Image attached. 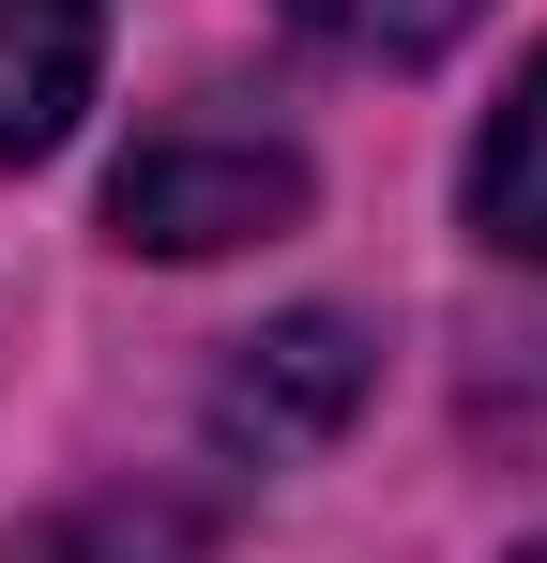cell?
I'll list each match as a JSON object with an SVG mask.
<instances>
[{"instance_id":"cell-1","label":"cell","mask_w":547,"mask_h":563,"mask_svg":"<svg viewBox=\"0 0 547 563\" xmlns=\"http://www.w3.org/2000/svg\"><path fill=\"white\" fill-rule=\"evenodd\" d=\"M289 213H304V153L274 122H213V107L153 122L107 184V229L137 260H228V244H274Z\"/></svg>"},{"instance_id":"cell-2","label":"cell","mask_w":547,"mask_h":563,"mask_svg":"<svg viewBox=\"0 0 547 563\" xmlns=\"http://www.w3.org/2000/svg\"><path fill=\"white\" fill-rule=\"evenodd\" d=\"M107 77V0H0V168H46Z\"/></svg>"},{"instance_id":"cell-3","label":"cell","mask_w":547,"mask_h":563,"mask_svg":"<svg viewBox=\"0 0 547 563\" xmlns=\"http://www.w3.org/2000/svg\"><path fill=\"white\" fill-rule=\"evenodd\" d=\"M350 380H365L350 320H274V335H259V366L228 380V442L259 427V457H289L304 427H335V411H350Z\"/></svg>"},{"instance_id":"cell-4","label":"cell","mask_w":547,"mask_h":563,"mask_svg":"<svg viewBox=\"0 0 547 563\" xmlns=\"http://www.w3.org/2000/svg\"><path fill=\"white\" fill-rule=\"evenodd\" d=\"M471 229L547 275V46H533V77L502 92V122L471 137Z\"/></svg>"},{"instance_id":"cell-5","label":"cell","mask_w":547,"mask_h":563,"mask_svg":"<svg viewBox=\"0 0 547 563\" xmlns=\"http://www.w3.org/2000/svg\"><path fill=\"white\" fill-rule=\"evenodd\" d=\"M274 15H289V31H320L335 62H395V77L487 31V0H274Z\"/></svg>"},{"instance_id":"cell-6","label":"cell","mask_w":547,"mask_h":563,"mask_svg":"<svg viewBox=\"0 0 547 563\" xmlns=\"http://www.w3.org/2000/svg\"><path fill=\"white\" fill-rule=\"evenodd\" d=\"M15 563H182L168 518H137V503H91V518H46Z\"/></svg>"},{"instance_id":"cell-7","label":"cell","mask_w":547,"mask_h":563,"mask_svg":"<svg viewBox=\"0 0 547 563\" xmlns=\"http://www.w3.org/2000/svg\"><path fill=\"white\" fill-rule=\"evenodd\" d=\"M517 563H547V533H533V549H517Z\"/></svg>"}]
</instances>
